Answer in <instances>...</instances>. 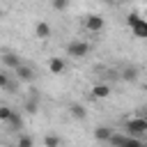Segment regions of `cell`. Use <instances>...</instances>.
<instances>
[{"label": "cell", "mask_w": 147, "mask_h": 147, "mask_svg": "<svg viewBox=\"0 0 147 147\" xmlns=\"http://www.w3.org/2000/svg\"><path fill=\"white\" fill-rule=\"evenodd\" d=\"M5 147H11V145H5Z\"/></svg>", "instance_id": "obj_22"}, {"label": "cell", "mask_w": 147, "mask_h": 147, "mask_svg": "<svg viewBox=\"0 0 147 147\" xmlns=\"http://www.w3.org/2000/svg\"><path fill=\"white\" fill-rule=\"evenodd\" d=\"M7 126H9L11 131H18V129L23 126V115H21L18 110H11V115H9V119H7Z\"/></svg>", "instance_id": "obj_11"}, {"label": "cell", "mask_w": 147, "mask_h": 147, "mask_svg": "<svg viewBox=\"0 0 147 147\" xmlns=\"http://www.w3.org/2000/svg\"><path fill=\"white\" fill-rule=\"evenodd\" d=\"M131 28H133V32H136L138 37H145V32H147V28H145V21H142V18H140V21H136Z\"/></svg>", "instance_id": "obj_16"}, {"label": "cell", "mask_w": 147, "mask_h": 147, "mask_svg": "<svg viewBox=\"0 0 147 147\" xmlns=\"http://www.w3.org/2000/svg\"><path fill=\"white\" fill-rule=\"evenodd\" d=\"M51 32H53V30H51V25H48L46 21H39V23L34 25V37H37V39H48Z\"/></svg>", "instance_id": "obj_8"}, {"label": "cell", "mask_w": 147, "mask_h": 147, "mask_svg": "<svg viewBox=\"0 0 147 147\" xmlns=\"http://www.w3.org/2000/svg\"><path fill=\"white\" fill-rule=\"evenodd\" d=\"M69 7V0H53V9L55 11H64Z\"/></svg>", "instance_id": "obj_20"}, {"label": "cell", "mask_w": 147, "mask_h": 147, "mask_svg": "<svg viewBox=\"0 0 147 147\" xmlns=\"http://www.w3.org/2000/svg\"><path fill=\"white\" fill-rule=\"evenodd\" d=\"M83 23H85V30L87 32H101L103 30V18L99 14H87Z\"/></svg>", "instance_id": "obj_4"}, {"label": "cell", "mask_w": 147, "mask_h": 147, "mask_svg": "<svg viewBox=\"0 0 147 147\" xmlns=\"http://www.w3.org/2000/svg\"><path fill=\"white\" fill-rule=\"evenodd\" d=\"M48 69H51V74H64L67 62H64L62 57H51V60H48Z\"/></svg>", "instance_id": "obj_9"}, {"label": "cell", "mask_w": 147, "mask_h": 147, "mask_svg": "<svg viewBox=\"0 0 147 147\" xmlns=\"http://www.w3.org/2000/svg\"><path fill=\"white\" fill-rule=\"evenodd\" d=\"M124 129H126V136L129 138H145V133H147V119L145 117H131V119H126V124H124Z\"/></svg>", "instance_id": "obj_1"}, {"label": "cell", "mask_w": 147, "mask_h": 147, "mask_svg": "<svg viewBox=\"0 0 147 147\" xmlns=\"http://www.w3.org/2000/svg\"><path fill=\"white\" fill-rule=\"evenodd\" d=\"M9 115H11V108H9V106H0V122H2V124H7Z\"/></svg>", "instance_id": "obj_18"}, {"label": "cell", "mask_w": 147, "mask_h": 147, "mask_svg": "<svg viewBox=\"0 0 147 147\" xmlns=\"http://www.w3.org/2000/svg\"><path fill=\"white\" fill-rule=\"evenodd\" d=\"M14 74H16V78L21 80V83H32L34 78H37V74H34V69L30 67V64H18L16 69H14Z\"/></svg>", "instance_id": "obj_3"}, {"label": "cell", "mask_w": 147, "mask_h": 147, "mask_svg": "<svg viewBox=\"0 0 147 147\" xmlns=\"http://www.w3.org/2000/svg\"><path fill=\"white\" fill-rule=\"evenodd\" d=\"M124 142H126V133H117V131H113L110 138H108V145H110V147H124Z\"/></svg>", "instance_id": "obj_13"}, {"label": "cell", "mask_w": 147, "mask_h": 147, "mask_svg": "<svg viewBox=\"0 0 147 147\" xmlns=\"http://www.w3.org/2000/svg\"><path fill=\"white\" fill-rule=\"evenodd\" d=\"M67 55L74 57V60H83V57L90 55V44H87V41H80V39L69 41V44H67Z\"/></svg>", "instance_id": "obj_2"}, {"label": "cell", "mask_w": 147, "mask_h": 147, "mask_svg": "<svg viewBox=\"0 0 147 147\" xmlns=\"http://www.w3.org/2000/svg\"><path fill=\"white\" fill-rule=\"evenodd\" d=\"M119 78L126 80V83H136V80L140 78V69H138L136 64H129V67H124V69L119 71Z\"/></svg>", "instance_id": "obj_5"}, {"label": "cell", "mask_w": 147, "mask_h": 147, "mask_svg": "<svg viewBox=\"0 0 147 147\" xmlns=\"http://www.w3.org/2000/svg\"><path fill=\"white\" fill-rule=\"evenodd\" d=\"M0 60H2V64H5L7 69H11V71L21 64V57H18L16 53H2V55H0Z\"/></svg>", "instance_id": "obj_7"}, {"label": "cell", "mask_w": 147, "mask_h": 147, "mask_svg": "<svg viewBox=\"0 0 147 147\" xmlns=\"http://www.w3.org/2000/svg\"><path fill=\"white\" fill-rule=\"evenodd\" d=\"M69 115H71L74 119H85V117H87V108H85L83 103H71V106H69Z\"/></svg>", "instance_id": "obj_10"}, {"label": "cell", "mask_w": 147, "mask_h": 147, "mask_svg": "<svg viewBox=\"0 0 147 147\" xmlns=\"http://www.w3.org/2000/svg\"><path fill=\"white\" fill-rule=\"evenodd\" d=\"M9 74L5 71V69H0V90H9Z\"/></svg>", "instance_id": "obj_17"}, {"label": "cell", "mask_w": 147, "mask_h": 147, "mask_svg": "<svg viewBox=\"0 0 147 147\" xmlns=\"http://www.w3.org/2000/svg\"><path fill=\"white\" fill-rule=\"evenodd\" d=\"M44 147H62V138L57 133H46L44 136Z\"/></svg>", "instance_id": "obj_14"}, {"label": "cell", "mask_w": 147, "mask_h": 147, "mask_svg": "<svg viewBox=\"0 0 147 147\" xmlns=\"http://www.w3.org/2000/svg\"><path fill=\"white\" fill-rule=\"evenodd\" d=\"M124 147H145V142H142L140 138H129V136H126V142H124Z\"/></svg>", "instance_id": "obj_19"}, {"label": "cell", "mask_w": 147, "mask_h": 147, "mask_svg": "<svg viewBox=\"0 0 147 147\" xmlns=\"http://www.w3.org/2000/svg\"><path fill=\"white\" fill-rule=\"evenodd\" d=\"M14 147H34V140H32V136H25V133H21Z\"/></svg>", "instance_id": "obj_15"}, {"label": "cell", "mask_w": 147, "mask_h": 147, "mask_svg": "<svg viewBox=\"0 0 147 147\" xmlns=\"http://www.w3.org/2000/svg\"><path fill=\"white\" fill-rule=\"evenodd\" d=\"M2 16H5V11H2V9H0V18H2Z\"/></svg>", "instance_id": "obj_21"}, {"label": "cell", "mask_w": 147, "mask_h": 147, "mask_svg": "<svg viewBox=\"0 0 147 147\" xmlns=\"http://www.w3.org/2000/svg\"><path fill=\"white\" fill-rule=\"evenodd\" d=\"M90 92H92V99H108L113 90H110L108 83H96V85H92Z\"/></svg>", "instance_id": "obj_6"}, {"label": "cell", "mask_w": 147, "mask_h": 147, "mask_svg": "<svg viewBox=\"0 0 147 147\" xmlns=\"http://www.w3.org/2000/svg\"><path fill=\"white\" fill-rule=\"evenodd\" d=\"M110 133H113V129H110V126H106V124H99V126L94 129V138H96L99 142H108Z\"/></svg>", "instance_id": "obj_12"}]
</instances>
